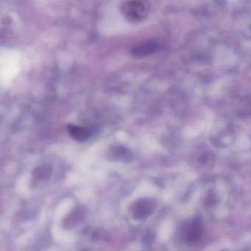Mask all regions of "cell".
Returning <instances> with one entry per match:
<instances>
[{
    "mask_svg": "<svg viewBox=\"0 0 251 251\" xmlns=\"http://www.w3.org/2000/svg\"><path fill=\"white\" fill-rule=\"evenodd\" d=\"M120 11L127 21L139 23L148 17L151 11V5L147 1H126L120 5Z\"/></svg>",
    "mask_w": 251,
    "mask_h": 251,
    "instance_id": "cell-1",
    "label": "cell"
},
{
    "mask_svg": "<svg viewBox=\"0 0 251 251\" xmlns=\"http://www.w3.org/2000/svg\"><path fill=\"white\" fill-rule=\"evenodd\" d=\"M202 227L201 221L195 220L186 225L183 229V236L188 242H195L201 238Z\"/></svg>",
    "mask_w": 251,
    "mask_h": 251,
    "instance_id": "cell-2",
    "label": "cell"
},
{
    "mask_svg": "<svg viewBox=\"0 0 251 251\" xmlns=\"http://www.w3.org/2000/svg\"><path fill=\"white\" fill-rule=\"evenodd\" d=\"M158 45L153 41L138 44L132 48L130 53L135 58H143L153 53L158 49Z\"/></svg>",
    "mask_w": 251,
    "mask_h": 251,
    "instance_id": "cell-3",
    "label": "cell"
},
{
    "mask_svg": "<svg viewBox=\"0 0 251 251\" xmlns=\"http://www.w3.org/2000/svg\"><path fill=\"white\" fill-rule=\"evenodd\" d=\"M67 131L73 139L80 142H86L92 135V130L89 127L75 125H70L67 127Z\"/></svg>",
    "mask_w": 251,
    "mask_h": 251,
    "instance_id": "cell-4",
    "label": "cell"
},
{
    "mask_svg": "<svg viewBox=\"0 0 251 251\" xmlns=\"http://www.w3.org/2000/svg\"><path fill=\"white\" fill-rule=\"evenodd\" d=\"M152 210H153L152 204L150 201L143 200L136 204L133 213L136 218L142 219L148 217L150 214H151Z\"/></svg>",
    "mask_w": 251,
    "mask_h": 251,
    "instance_id": "cell-5",
    "label": "cell"
},
{
    "mask_svg": "<svg viewBox=\"0 0 251 251\" xmlns=\"http://www.w3.org/2000/svg\"><path fill=\"white\" fill-rule=\"evenodd\" d=\"M48 173H50L48 172V168H44V167H42V168L39 169L37 170V173H36V176H39V175L42 176L41 178H44V177H46L48 176Z\"/></svg>",
    "mask_w": 251,
    "mask_h": 251,
    "instance_id": "cell-6",
    "label": "cell"
}]
</instances>
